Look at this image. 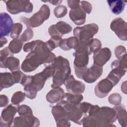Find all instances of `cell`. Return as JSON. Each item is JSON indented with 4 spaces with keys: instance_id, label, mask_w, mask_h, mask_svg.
<instances>
[{
    "instance_id": "6da1fadb",
    "label": "cell",
    "mask_w": 127,
    "mask_h": 127,
    "mask_svg": "<svg viewBox=\"0 0 127 127\" xmlns=\"http://www.w3.org/2000/svg\"><path fill=\"white\" fill-rule=\"evenodd\" d=\"M56 58L55 54L49 50L46 43L39 40L34 49L23 61L21 68L25 72L33 71L41 64L53 63Z\"/></svg>"
},
{
    "instance_id": "7a4b0ae2",
    "label": "cell",
    "mask_w": 127,
    "mask_h": 127,
    "mask_svg": "<svg viewBox=\"0 0 127 127\" xmlns=\"http://www.w3.org/2000/svg\"><path fill=\"white\" fill-rule=\"evenodd\" d=\"M55 68V72L53 76V88L59 87L64 84V81L70 75L71 69L67 59L59 56L52 63Z\"/></svg>"
},
{
    "instance_id": "3957f363",
    "label": "cell",
    "mask_w": 127,
    "mask_h": 127,
    "mask_svg": "<svg viewBox=\"0 0 127 127\" xmlns=\"http://www.w3.org/2000/svg\"><path fill=\"white\" fill-rule=\"evenodd\" d=\"M50 15V9L49 6L43 4L38 11L35 13L31 17L28 18L22 16L20 18V20L26 25L27 28H35L41 25L49 18Z\"/></svg>"
},
{
    "instance_id": "277c9868",
    "label": "cell",
    "mask_w": 127,
    "mask_h": 127,
    "mask_svg": "<svg viewBox=\"0 0 127 127\" xmlns=\"http://www.w3.org/2000/svg\"><path fill=\"white\" fill-rule=\"evenodd\" d=\"M6 10L12 14H16L23 12L31 13L33 11V4L29 0H4Z\"/></svg>"
},
{
    "instance_id": "5b68a950",
    "label": "cell",
    "mask_w": 127,
    "mask_h": 127,
    "mask_svg": "<svg viewBox=\"0 0 127 127\" xmlns=\"http://www.w3.org/2000/svg\"><path fill=\"white\" fill-rule=\"evenodd\" d=\"M99 30L98 26L95 23H90L81 27H76L73 30V35L79 40L88 41L93 39Z\"/></svg>"
},
{
    "instance_id": "8992f818",
    "label": "cell",
    "mask_w": 127,
    "mask_h": 127,
    "mask_svg": "<svg viewBox=\"0 0 127 127\" xmlns=\"http://www.w3.org/2000/svg\"><path fill=\"white\" fill-rule=\"evenodd\" d=\"M110 28L121 40L127 39V24L123 19L117 17L113 20L110 24Z\"/></svg>"
},
{
    "instance_id": "52a82bcc",
    "label": "cell",
    "mask_w": 127,
    "mask_h": 127,
    "mask_svg": "<svg viewBox=\"0 0 127 127\" xmlns=\"http://www.w3.org/2000/svg\"><path fill=\"white\" fill-rule=\"evenodd\" d=\"M17 112V107L10 104L2 111L0 118V127H10Z\"/></svg>"
},
{
    "instance_id": "ba28073f",
    "label": "cell",
    "mask_w": 127,
    "mask_h": 127,
    "mask_svg": "<svg viewBox=\"0 0 127 127\" xmlns=\"http://www.w3.org/2000/svg\"><path fill=\"white\" fill-rule=\"evenodd\" d=\"M40 123L38 119L34 115L19 116L14 119L12 126L16 127H37L40 126Z\"/></svg>"
},
{
    "instance_id": "9c48e42d",
    "label": "cell",
    "mask_w": 127,
    "mask_h": 127,
    "mask_svg": "<svg viewBox=\"0 0 127 127\" xmlns=\"http://www.w3.org/2000/svg\"><path fill=\"white\" fill-rule=\"evenodd\" d=\"M64 84L66 90L73 94H81L85 89V84L81 81L75 80L72 75H70L64 81Z\"/></svg>"
},
{
    "instance_id": "30bf717a",
    "label": "cell",
    "mask_w": 127,
    "mask_h": 127,
    "mask_svg": "<svg viewBox=\"0 0 127 127\" xmlns=\"http://www.w3.org/2000/svg\"><path fill=\"white\" fill-rule=\"evenodd\" d=\"M113 83L107 77L100 80L95 86L94 92L97 97L100 98H105L114 87Z\"/></svg>"
},
{
    "instance_id": "8fae6325",
    "label": "cell",
    "mask_w": 127,
    "mask_h": 127,
    "mask_svg": "<svg viewBox=\"0 0 127 127\" xmlns=\"http://www.w3.org/2000/svg\"><path fill=\"white\" fill-rule=\"evenodd\" d=\"M102 72V67L93 64L92 66L86 69L82 79L88 83H93L101 76Z\"/></svg>"
},
{
    "instance_id": "7c38bea8",
    "label": "cell",
    "mask_w": 127,
    "mask_h": 127,
    "mask_svg": "<svg viewBox=\"0 0 127 127\" xmlns=\"http://www.w3.org/2000/svg\"><path fill=\"white\" fill-rule=\"evenodd\" d=\"M0 38L8 36L13 25L12 19L7 13L1 12L0 14Z\"/></svg>"
},
{
    "instance_id": "4fadbf2b",
    "label": "cell",
    "mask_w": 127,
    "mask_h": 127,
    "mask_svg": "<svg viewBox=\"0 0 127 127\" xmlns=\"http://www.w3.org/2000/svg\"><path fill=\"white\" fill-rule=\"evenodd\" d=\"M112 56V53L109 48L105 47L101 49L94 54L93 64L102 67L109 61Z\"/></svg>"
},
{
    "instance_id": "5bb4252c",
    "label": "cell",
    "mask_w": 127,
    "mask_h": 127,
    "mask_svg": "<svg viewBox=\"0 0 127 127\" xmlns=\"http://www.w3.org/2000/svg\"><path fill=\"white\" fill-rule=\"evenodd\" d=\"M69 16L75 24L81 25L85 22L86 13L79 5L76 8L70 9L69 12Z\"/></svg>"
},
{
    "instance_id": "9a60e30c",
    "label": "cell",
    "mask_w": 127,
    "mask_h": 127,
    "mask_svg": "<svg viewBox=\"0 0 127 127\" xmlns=\"http://www.w3.org/2000/svg\"><path fill=\"white\" fill-rule=\"evenodd\" d=\"M64 96V90L60 87L53 88L46 95L47 101L51 104L57 103L62 100Z\"/></svg>"
},
{
    "instance_id": "2e32d148",
    "label": "cell",
    "mask_w": 127,
    "mask_h": 127,
    "mask_svg": "<svg viewBox=\"0 0 127 127\" xmlns=\"http://www.w3.org/2000/svg\"><path fill=\"white\" fill-rule=\"evenodd\" d=\"M67 117L74 123L81 125V121L84 117V115L77 105L71 106L69 108L67 111Z\"/></svg>"
},
{
    "instance_id": "e0dca14e",
    "label": "cell",
    "mask_w": 127,
    "mask_h": 127,
    "mask_svg": "<svg viewBox=\"0 0 127 127\" xmlns=\"http://www.w3.org/2000/svg\"><path fill=\"white\" fill-rule=\"evenodd\" d=\"M0 67L8 68L11 72L19 70V60L13 56H10L5 60L0 62Z\"/></svg>"
},
{
    "instance_id": "ac0fdd59",
    "label": "cell",
    "mask_w": 127,
    "mask_h": 127,
    "mask_svg": "<svg viewBox=\"0 0 127 127\" xmlns=\"http://www.w3.org/2000/svg\"><path fill=\"white\" fill-rule=\"evenodd\" d=\"M73 62L74 68H84L87 67L89 61V55L86 54H78L74 53Z\"/></svg>"
},
{
    "instance_id": "d6986e66",
    "label": "cell",
    "mask_w": 127,
    "mask_h": 127,
    "mask_svg": "<svg viewBox=\"0 0 127 127\" xmlns=\"http://www.w3.org/2000/svg\"><path fill=\"white\" fill-rule=\"evenodd\" d=\"M15 84L12 72H1L0 74V90L9 88Z\"/></svg>"
},
{
    "instance_id": "ffe728a7",
    "label": "cell",
    "mask_w": 127,
    "mask_h": 127,
    "mask_svg": "<svg viewBox=\"0 0 127 127\" xmlns=\"http://www.w3.org/2000/svg\"><path fill=\"white\" fill-rule=\"evenodd\" d=\"M116 115L117 119L119 123L123 127H127V114L126 109L123 105L121 104L115 106L114 108Z\"/></svg>"
},
{
    "instance_id": "44dd1931",
    "label": "cell",
    "mask_w": 127,
    "mask_h": 127,
    "mask_svg": "<svg viewBox=\"0 0 127 127\" xmlns=\"http://www.w3.org/2000/svg\"><path fill=\"white\" fill-rule=\"evenodd\" d=\"M79 40L75 36L68 38L62 39L59 43V47L63 50L69 51L72 49H75Z\"/></svg>"
},
{
    "instance_id": "7402d4cb",
    "label": "cell",
    "mask_w": 127,
    "mask_h": 127,
    "mask_svg": "<svg viewBox=\"0 0 127 127\" xmlns=\"http://www.w3.org/2000/svg\"><path fill=\"white\" fill-rule=\"evenodd\" d=\"M109 6L112 12L115 14H119L124 10L126 1L123 0H107Z\"/></svg>"
},
{
    "instance_id": "603a6c76",
    "label": "cell",
    "mask_w": 127,
    "mask_h": 127,
    "mask_svg": "<svg viewBox=\"0 0 127 127\" xmlns=\"http://www.w3.org/2000/svg\"><path fill=\"white\" fill-rule=\"evenodd\" d=\"M52 113L56 122L61 119L67 118L66 110L62 105L59 103L52 107Z\"/></svg>"
},
{
    "instance_id": "cb8c5ba5",
    "label": "cell",
    "mask_w": 127,
    "mask_h": 127,
    "mask_svg": "<svg viewBox=\"0 0 127 127\" xmlns=\"http://www.w3.org/2000/svg\"><path fill=\"white\" fill-rule=\"evenodd\" d=\"M83 99V97L80 94H73L69 92L64 93L63 100L70 105L76 106L81 102Z\"/></svg>"
},
{
    "instance_id": "d4e9b609",
    "label": "cell",
    "mask_w": 127,
    "mask_h": 127,
    "mask_svg": "<svg viewBox=\"0 0 127 127\" xmlns=\"http://www.w3.org/2000/svg\"><path fill=\"white\" fill-rule=\"evenodd\" d=\"M89 40H79L77 45L75 48V53L78 54H86L90 55Z\"/></svg>"
},
{
    "instance_id": "484cf974",
    "label": "cell",
    "mask_w": 127,
    "mask_h": 127,
    "mask_svg": "<svg viewBox=\"0 0 127 127\" xmlns=\"http://www.w3.org/2000/svg\"><path fill=\"white\" fill-rule=\"evenodd\" d=\"M56 28L60 35L63 37L64 34L70 33L72 30V27L64 21H59L55 24Z\"/></svg>"
},
{
    "instance_id": "4316f807",
    "label": "cell",
    "mask_w": 127,
    "mask_h": 127,
    "mask_svg": "<svg viewBox=\"0 0 127 127\" xmlns=\"http://www.w3.org/2000/svg\"><path fill=\"white\" fill-rule=\"evenodd\" d=\"M23 43L20 39H13L10 42L8 47L13 54H17L21 51Z\"/></svg>"
},
{
    "instance_id": "83f0119b",
    "label": "cell",
    "mask_w": 127,
    "mask_h": 127,
    "mask_svg": "<svg viewBox=\"0 0 127 127\" xmlns=\"http://www.w3.org/2000/svg\"><path fill=\"white\" fill-rule=\"evenodd\" d=\"M26 96L25 93L21 91H18L13 94L11 99V103L14 106H18L20 103L25 100Z\"/></svg>"
},
{
    "instance_id": "f1b7e54d",
    "label": "cell",
    "mask_w": 127,
    "mask_h": 127,
    "mask_svg": "<svg viewBox=\"0 0 127 127\" xmlns=\"http://www.w3.org/2000/svg\"><path fill=\"white\" fill-rule=\"evenodd\" d=\"M62 39V37L59 36L51 37V38L45 43L48 48L52 52L55 48L59 47V43Z\"/></svg>"
},
{
    "instance_id": "f546056e",
    "label": "cell",
    "mask_w": 127,
    "mask_h": 127,
    "mask_svg": "<svg viewBox=\"0 0 127 127\" xmlns=\"http://www.w3.org/2000/svg\"><path fill=\"white\" fill-rule=\"evenodd\" d=\"M11 72L15 83H20L23 86L27 76L20 70H16Z\"/></svg>"
},
{
    "instance_id": "4dcf8cb0",
    "label": "cell",
    "mask_w": 127,
    "mask_h": 127,
    "mask_svg": "<svg viewBox=\"0 0 127 127\" xmlns=\"http://www.w3.org/2000/svg\"><path fill=\"white\" fill-rule=\"evenodd\" d=\"M101 43L98 39H91L89 41V52L90 55L95 53L101 49Z\"/></svg>"
},
{
    "instance_id": "1f68e13d",
    "label": "cell",
    "mask_w": 127,
    "mask_h": 127,
    "mask_svg": "<svg viewBox=\"0 0 127 127\" xmlns=\"http://www.w3.org/2000/svg\"><path fill=\"white\" fill-rule=\"evenodd\" d=\"M24 90L26 93V97L30 99H33L36 98L37 92L36 89L32 87L29 84H26L24 86Z\"/></svg>"
},
{
    "instance_id": "d6a6232c",
    "label": "cell",
    "mask_w": 127,
    "mask_h": 127,
    "mask_svg": "<svg viewBox=\"0 0 127 127\" xmlns=\"http://www.w3.org/2000/svg\"><path fill=\"white\" fill-rule=\"evenodd\" d=\"M22 28L23 25L20 23H16L13 24L10 32V37L13 39H18L22 31Z\"/></svg>"
},
{
    "instance_id": "836d02e7",
    "label": "cell",
    "mask_w": 127,
    "mask_h": 127,
    "mask_svg": "<svg viewBox=\"0 0 127 127\" xmlns=\"http://www.w3.org/2000/svg\"><path fill=\"white\" fill-rule=\"evenodd\" d=\"M17 112L19 116H32L33 115L31 108L26 105H21L17 107Z\"/></svg>"
},
{
    "instance_id": "e575fe53",
    "label": "cell",
    "mask_w": 127,
    "mask_h": 127,
    "mask_svg": "<svg viewBox=\"0 0 127 127\" xmlns=\"http://www.w3.org/2000/svg\"><path fill=\"white\" fill-rule=\"evenodd\" d=\"M67 11V9L65 5H59L54 8V13L57 18H62L66 14Z\"/></svg>"
},
{
    "instance_id": "d590c367",
    "label": "cell",
    "mask_w": 127,
    "mask_h": 127,
    "mask_svg": "<svg viewBox=\"0 0 127 127\" xmlns=\"http://www.w3.org/2000/svg\"><path fill=\"white\" fill-rule=\"evenodd\" d=\"M108 101L111 104L117 106L121 104L122 97L119 93H113L109 96Z\"/></svg>"
},
{
    "instance_id": "8d00e7d4",
    "label": "cell",
    "mask_w": 127,
    "mask_h": 127,
    "mask_svg": "<svg viewBox=\"0 0 127 127\" xmlns=\"http://www.w3.org/2000/svg\"><path fill=\"white\" fill-rule=\"evenodd\" d=\"M33 37V30L30 28H27L20 36V39L23 42H27L30 40Z\"/></svg>"
},
{
    "instance_id": "74e56055",
    "label": "cell",
    "mask_w": 127,
    "mask_h": 127,
    "mask_svg": "<svg viewBox=\"0 0 127 127\" xmlns=\"http://www.w3.org/2000/svg\"><path fill=\"white\" fill-rule=\"evenodd\" d=\"M39 40H37L33 41L32 42L26 43L23 46L24 52L27 53V52H30L32 51L36 46L37 44H38Z\"/></svg>"
},
{
    "instance_id": "f35d334b",
    "label": "cell",
    "mask_w": 127,
    "mask_h": 127,
    "mask_svg": "<svg viewBox=\"0 0 127 127\" xmlns=\"http://www.w3.org/2000/svg\"><path fill=\"white\" fill-rule=\"evenodd\" d=\"M115 54L117 58L120 59L124 55H126V49L123 46H118L115 49Z\"/></svg>"
},
{
    "instance_id": "ab89813d",
    "label": "cell",
    "mask_w": 127,
    "mask_h": 127,
    "mask_svg": "<svg viewBox=\"0 0 127 127\" xmlns=\"http://www.w3.org/2000/svg\"><path fill=\"white\" fill-rule=\"evenodd\" d=\"M13 56V53L10 51L8 47H6L0 51V62L5 60L10 56Z\"/></svg>"
},
{
    "instance_id": "60d3db41",
    "label": "cell",
    "mask_w": 127,
    "mask_h": 127,
    "mask_svg": "<svg viewBox=\"0 0 127 127\" xmlns=\"http://www.w3.org/2000/svg\"><path fill=\"white\" fill-rule=\"evenodd\" d=\"M80 6L86 13L90 14L92 10V5L88 1L83 0L80 1Z\"/></svg>"
},
{
    "instance_id": "b9f144b4",
    "label": "cell",
    "mask_w": 127,
    "mask_h": 127,
    "mask_svg": "<svg viewBox=\"0 0 127 127\" xmlns=\"http://www.w3.org/2000/svg\"><path fill=\"white\" fill-rule=\"evenodd\" d=\"M57 126L59 127H69L70 124L69 120L67 118L61 119L56 122Z\"/></svg>"
},
{
    "instance_id": "7bdbcfd3",
    "label": "cell",
    "mask_w": 127,
    "mask_h": 127,
    "mask_svg": "<svg viewBox=\"0 0 127 127\" xmlns=\"http://www.w3.org/2000/svg\"><path fill=\"white\" fill-rule=\"evenodd\" d=\"M48 32L50 35L51 37H54V36H59L61 37H62L59 34L58 31L57 30L56 27L55 26V24L52 25L50 26L48 29Z\"/></svg>"
},
{
    "instance_id": "ee69618b",
    "label": "cell",
    "mask_w": 127,
    "mask_h": 127,
    "mask_svg": "<svg viewBox=\"0 0 127 127\" xmlns=\"http://www.w3.org/2000/svg\"><path fill=\"white\" fill-rule=\"evenodd\" d=\"M67 2L68 6L70 7L71 9L76 8L78 7L80 5V0H67Z\"/></svg>"
},
{
    "instance_id": "f6af8a7d",
    "label": "cell",
    "mask_w": 127,
    "mask_h": 127,
    "mask_svg": "<svg viewBox=\"0 0 127 127\" xmlns=\"http://www.w3.org/2000/svg\"><path fill=\"white\" fill-rule=\"evenodd\" d=\"M8 102H9L8 98L5 95H0V107L6 106L8 104Z\"/></svg>"
},
{
    "instance_id": "bcb514c9",
    "label": "cell",
    "mask_w": 127,
    "mask_h": 127,
    "mask_svg": "<svg viewBox=\"0 0 127 127\" xmlns=\"http://www.w3.org/2000/svg\"><path fill=\"white\" fill-rule=\"evenodd\" d=\"M42 1H43V2H50L51 3H52V4L53 5H58L59 4H60L62 2V0H47V1H43L42 0Z\"/></svg>"
},
{
    "instance_id": "7dc6e473",
    "label": "cell",
    "mask_w": 127,
    "mask_h": 127,
    "mask_svg": "<svg viewBox=\"0 0 127 127\" xmlns=\"http://www.w3.org/2000/svg\"><path fill=\"white\" fill-rule=\"evenodd\" d=\"M7 41V39L4 37L0 38V47L2 48L6 43Z\"/></svg>"
}]
</instances>
